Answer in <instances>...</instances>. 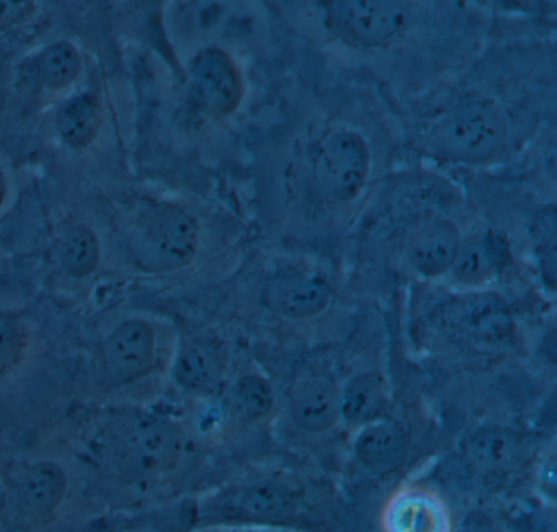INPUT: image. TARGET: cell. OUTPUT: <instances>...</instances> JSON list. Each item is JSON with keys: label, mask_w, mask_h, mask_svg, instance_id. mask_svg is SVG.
<instances>
[{"label": "cell", "mask_w": 557, "mask_h": 532, "mask_svg": "<svg viewBox=\"0 0 557 532\" xmlns=\"http://www.w3.org/2000/svg\"><path fill=\"white\" fill-rule=\"evenodd\" d=\"M383 532H453V519L442 496L425 486L397 490L381 516Z\"/></svg>", "instance_id": "13"}, {"label": "cell", "mask_w": 557, "mask_h": 532, "mask_svg": "<svg viewBox=\"0 0 557 532\" xmlns=\"http://www.w3.org/2000/svg\"><path fill=\"white\" fill-rule=\"evenodd\" d=\"M453 532H505L502 525L492 518L487 512L475 511L468 512L462 516L461 521L458 525L453 528Z\"/></svg>", "instance_id": "26"}, {"label": "cell", "mask_w": 557, "mask_h": 532, "mask_svg": "<svg viewBox=\"0 0 557 532\" xmlns=\"http://www.w3.org/2000/svg\"><path fill=\"white\" fill-rule=\"evenodd\" d=\"M35 13H37V3L35 2L0 0V32H8V29L30 22Z\"/></svg>", "instance_id": "25"}, {"label": "cell", "mask_w": 557, "mask_h": 532, "mask_svg": "<svg viewBox=\"0 0 557 532\" xmlns=\"http://www.w3.org/2000/svg\"><path fill=\"white\" fill-rule=\"evenodd\" d=\"M67 493V475L60 463H28L11 480L2 498L5 522L18 531L44 528L57 515Z\"/></svg>", "instance_id": "6"}, {"label": "cell", "mask_w": 557, "mask_h": 532, "mask_svg": "<svg viewBox=\"0 0 557 532\" xmlns=\"http://www.w3.org/2000/svg\"><path fill=\"white\" fill-rule=\"evenodd\" d=\"M28 330L18 313L0 307V379L8 378L24 361Z\"/></svg>", "instance_id": "24"}, {"label": "cell", "mask_w": 557, "mask_h": 532, "mask_svg": "<svg viewBox=\"0 0 557 532\" xmlns=\"http://www.w3.org/2000/svg\"><path fill=\"white\" fill-rule=\"evenodd\" d=\"M158 359V338L151 323L123 320L102 345V375L110 387H126L151 374Z\"/></svg>", "instance_id": "8"}, {"label": "cell", "mask_w": 557, "mask_h": 532, "mask_svg": "<svg viewBox=\"0 0 557 532\" xmlns=\"http://www.w3.org/2000/svg\"><path fill=\"white\" fill-rule=\"evenodd\" d=\"M351 450L368 472L386 475L396 472L409 454V436L396 421L380 418L355 430Z\"/></svg>", "instance_id": "16"}, {"label": "cell", "mask_w": 557, "mask_h": 532, "mask_svg": "<svg viewBox=\"0 0 557 532\" xmlns=\"http://www.w3.org/2000/svg\"><path fill=\"white\" fill-rule=\"evenodd\" d=\"M5 198H8V180L4 173L0 172V206L4 205Z\"/></svg>", "instance_id": "29"}, {"label": "cell", "mask_w": 557, "mask_h": 532, "mask_svg": "<svg viewBox=\"0 0 557 532\" xmlns=\"http://www.w3.org/2000/svg\"><path fill=\"white\" fill-rule=\"evenodd\" d=\"M200 248L197 219L177 205L154 206L136 242V260L151 273H175L194 263Z\"/></svg>", "instance_id": "5"}, {"label": "cell", "mask_w": 557, "mask_h": 532, "mask_svg": "<svg viewBox=\"0 0 557 532\" xmlns=\"http://www.w3.org/2000/svg\"><path fill=\"white\" fill-rule=\"evenodd\" d=\"M83 71V58L76 46L67 41L48 45L38 55L40 84L50 90H63L77 81Z\"/></svg>", "instance_id": "23"}, {"label": "cell", "mask_w": 557, "mask_h": 532, "mask_svg": "<svg viewBox=\"0 0 557 532\" xmlns=\"http://www.w3.org/2000/svg\"><path fill=\"white\" fill-rule=\"evenodd\" d=\"M461 232L445 218L432 219L419 225L407 242L406 257L410 268L425 280L445 276L461 244Z\"/></svg>", "instance_id": "14"}, {"label": "cell", "mask_w": 557, "mask_h": 532, "mask_svg": "<svg viewBox=\"0 0 557 532\" xmlns=\"http://www.w3.org/2000/svg\"><path fill=\"white\" fill-rule=\"evenodd\" d=\"M537 488L544 498L554 502V496H556V453L554 449H550L541 460L540 469H537Z\"/></svg>", "instance_id": "27"}, {"label": "cell", "mask_w": 557, "mask_h": 532, "mask_svg": "<svg viewBox=\"0 0 557 532\" xmlns=\"http://www.w3.org/2000/svg\"><path fill=\"white\" fill-rule=\"evenodd\" d=\"M389 385L383 374L363 371L341 387V418L351 430L384 418L389 407Z\"/></svg>", "instance_id": "17"}, {"label": "cell", "mask_w": 557, "mask_h": 532, "mask_svg": "<svg viewBox=\"0 0 557 532\" xmlns=\"http://www.w3.org/2000/svg\"><path fill=\"white\" fill-rule=\"evenodd\" d=\"M461 310L459 320L479 342H500L510 332V313L507 307L495 297L471 300Z\"/></svg>", "instance_id": "22"}, {"label": "cell", "mask_w": 557, "mask_h": 532, "mask_svg": "<svg viewBox=\"0 0 557 532\" xmlns=\"http://www.w3.org/2000/svg\"><path fill=\"white\" fill-rule=\"evenodd\" d=\"M510 117L494 98L462 101L443 113L426 134L436 156L461 165L491 162L507 146Z\"/></svg>", "instance_id": "1"}, {"label": "cell", "mask_w": 557, "mask_h": 532, "mask_svg": "<svg viewBox=\"0 0 557 532\" xmlns=\"http://www.w3.org/2000/svg\"><path fill=\"white\" fill-rule=\"evenodd\" d=\"M58 261L71 277L90 276L100 263L99 235L90 225H71L58 245Z\"/></svg>", "instance_id": "21"}, {"label": "cell", "mask_w": 557, "mask_h": 532, "mask_svg": "<svg viewBox=\"0 0 557 532\" xmlns=\"http://www.w3.org/2000/svg\"><path fill=\"white\" fill-rule=\"evenodd\" d=\"M227 398L234 415L247 423L267 420L276 404L272 382L259 372L240 375L231 385Z\"/></svg>", "instance_id": "20"}, {"label": "cell", "mask_w": 557, "mask_h": 532, "mask_svg": "<svg viewBox=\"0 0 557 532\" xmlns=\"http://www.w3.org/2000/svg\"><path fill=\"white\" fill-rule=\"evenodd\" d=\"M220 532H301L293 528H220Z\"/></svg>", "instance_id": "28"}, {"label": "cell", "mask_w": 557, "mask_h": 532, "mask_svg": "<svg viewBox=\"0 0 557 532\" xmlns=\"http://www.w3.org/2000/svg\"><path fill=\"white\" fill-rule=\"evenodd\" d=\"M459 447L472 469L488 475L515 469L524 456L520 434L498 423L479 424L466 434Z\"/></svg>", "instance_id": "15"}, {"label": "cell", "mask_w": 557, "mask_h": 532, "mask_svg": "<svg viewBox=\"0 0 557 532\" xmlns=\"http://www.w3.org/2000/svg\"><path fill=\"white\" fill-rule=\"evenodd\" d=\"M109 449L123 475L152 480L172 472L184 459L185 433L171 418L133 411L109 428Z\"/></svg>", "instance_id": "2"}, {"label": "cell", "mask_w": 557, "mask_h": 532, "mask_svg": "<svg viewBox=\"0 0 557 532\" xmlns=\"http://www.w3.org/2000/svg\"><path fill=\"white\" fill-rule=\"evenodd\" d=\"M57 131L66 146L86 149L96 140L102 126V108L94 94H79L61 104L57 113Z\"/></svg>", "instance_id": "19"}, {"label": "cell", "mask_w": 557, "mask_h": 532, "mask_svg": "<svg viewBox=\"0 0 557 532\" xmlns=\"http://www.w3.org/2000/svg\"><path fill=\"white\" fill-rule=\"evenodd\" d=\"M286 410L298 430L327 433L342 423L341 387L325 375H301L286 392Z\"/></svg>", "instance_id": "12"}, {"label": "cell", "mask_w": 557, "mask_h": 532, "mask_svg": "<svg viewBox=\"0 0 557 532\" xmlns=\"http://www.w3.org/2000/svg\"><path fill=\"white\" fill-rule=\"evenodd\" d=\"M311 183L319 198L347 205L363 191L371 170V149L364 136L341 127L322 136L312 147Z\"/></svg>", "instance_id": "4"}, {"label": "cell", "mask_w": 557, "mask_h": 532, "mask_svg": "<svg viewBox=\"0 0 557 532\" xmlns=\"http://www.w3.org/2000/svg\"><path fill=\"white\" fill-rule=\"evenodd\" d=\"M302 503L295 486L260 477L221 490L205 506V516L218 528H292Z\"/></svg>", "instance_id": "3"}, {"label": "cell", "mask_w": 557, "mask_h": 532, "mask_svg": "<svg viewBox=\"0 0 557 532\" xmlns=\"http://www.w3.org/2000/svg\"><path fill=\"white\" fill-rule=\"evenodd\" d=\"M334 289L329 281L311 271L275 274L263 283L260 304L273 316L308 320L331 307Z\"/></svg>", "instance_id": "10"}, {"label": "cell", "mask_w": 557, "mask_h": 532, "mask_svg": "<svg viewBox=\"0 0 557 532\" xmlns=\"http://www.w3.org/2000/svg\"><path fill=\"white\" fill-rule=\"evenodd\" d=\"M190 77L203 107L214 116H230L244 97V81L234 59L216 46L201 49L190 64Z\"/></svg>", "instance_id": "11"}, {"label": "cell", "mask_w": 557, "mask_h": 532, "mask_svg": "<svg viewBox=\"0 0 557 532\" xmlns=\"http://www.w3.org/2000/svg\"><path fill=\"white\" fill-rule=\"evenodd\" d=\"M502 245L491 234H472L461 238L458 253L453 261V280L469 289H479L492 283L500 270Z\"/></svg>", "instance_id": "18"}, {"label": "cell", "mask_w": 557, "mask_h": 532, "mask_svg": "<svg viewBox=\"0 0 557 532\" xmlns=\"http://www.w3.org/2000/svg\"><path fill=\"white\" fill-rule=\"evenodd\" d=\"M226 368L224 343L211 332L194 333L178 345L172 379L184 394L210 398L223 388Z\"/></svg>", "instance_id": "9"}, {"label": "cell", "mask_w": 557, "mask_h": 532, "mask_svg": "<svg viewBox=\"0 0 557 532\" xmlns=\"http://www.w3.org/2000/svg\"><path fill=\"white\" fill-rule=\"evenodd\" d=\"M324 18L342 41L377 48L409 28L410 9L396 0H337L324 3Z\"/></svg>", "instance_id": "7"}]
</instances>
